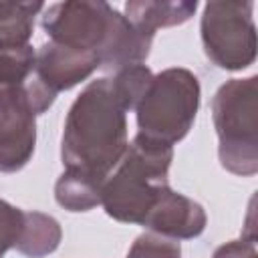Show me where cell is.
<instances>
[{"label":"cell","mask_w":258,"mask_h":258,"mask_svg":"<svg viewBox=\"0 0 258 258\" xmlns=\"http://www.w3.org/2000/svg\"><path fill=\"white\" fill-rule=\"evenodd\" d=\"M40 24L52 42L95 52L109 71L143 64L155 36L101 0L54 2L44 6Z\"/></svg>","instance_id":"obj_2"},{"label":"cell","mask_w":258,"mask_h":258,"mask_svg":"<svg viewBox=\"0 0 258 258\" xmlns=\"http://www.w3.org/2000/svg\"><path fill=\"white\" fill-rule=\"evenodd\" d=\"M36 50L26 44L22 48L0 50V99L28 95L36 115L46 113L56 95L46 91L34 75Z\"/></svg>","instance_id":"obj_9"},{"label":"cell","mask_w":258,"mask_h":258,"mask_svg":"<svg viewBox=\"0 0 258 258\" xmlns=\"http://www.w3.org/2000/svg\"><path fill=\"white\" fill-rule=\"evenodd\" d=\"M36 113L28 95L0 99V173L20 171L34 155Z\"/></svg>","instance_id":"obj_7"},{"label":"cell","mask_w":258,"mask_h":258,"mask_svg":"<svg viewBox=\"0 0 258 258\" xmlns=\"http://www.w3.org/2000/svg\"><path fill=\"white\" fill-rule=\"evenodd\" d=\"M101 187L103 181L64 169L54 183V200L69 212H89L101 206Z\"/></svg>","instance_id":"obj_14"},{"label":"cell","mask_w":258,"mask_h":258,"mask_svg":"<svg viewBox=\"0 0 258 258\" xmlns=\"http://www.w3.org/2000/svg\"><path fill=\"white\" fill-rule=\"evenodd\" d=\"M212 258H258L254 228L248 224V226H246V234H242V238L230 240V242L222 244V246L214 252Z\"/></svg>","instance_id":"obj_18"},{"label":"cell","mask_w":258,"mask_h":258,"mask_svg":"<svg viewBox=\"0 0 258 258\" xmlns=\"http://www.w3.org/2000/svg\"><path fill=\"white\" fill-rule=\"evenodd\" d=\"M198 10L194 0H129L125 16L139 28L155 34L159 28H169L187 22Z\"/></svg>","instance_id":"obj_11"},{"label":"cell","mask_w":258,"mask_h":258,"mask_svg":"<svg viewBox=\"0 0 258 258\" xmlns=\"http://www.w3.org/2000/svg\"><path fill=\"white\" fill-rule=\"evenodd\" d=\"M173 147L135 135L123 157L105 177L101 206L121 224L143 226L149 212L169 189V165Z\"/></svg>","instance_id":"obj_3"},{"label":"cell","mask_w":258,"mask_h":258,"mask_svg":"<svg viewBox=\"0 0 258 258\" xmlns=\"http://www.w3.org/2000/svg\"><path fill=\"white\" fill-rule=\"evenodd\" d=\"M151 79H153V73L145 64L123 67V69L115 71V75L111 77V81L115 85V91L119 93L127 111H135V107L139 105V101H141L145 89L149 87Z\"/></svg>","instance_id":"obj_15"},{"label":"cell","mask_w":258,"mask_h":258,"mask_svg":"<svg viewBox=\"0 0 258 258\" xmlns=\"http://www.w3.org/2000/svg\"><path fill=\"white\" fill-rule=\"evenodd\" d=\"M62 238V230L56 218L42 212H26L24 230L16 250L26 258H42L52 254Z\"/></svg>","instance_id":"obj_13"},{"label":"cell","mask_w":258,"mask_h":258,"mask_svg":"<svg viewBox=\"0 0 258 258\" xmlns=\"http://www.w3.org/2000/svg\"><path fill=\"white\" fill-rule=\"evenodd\" d=\"M99 67L101 62L95 52L48 40L36 50L34 75L46 91L58 95L89 79Z\"/></svg>","instance_id":"obj_8"},{"label":"cell","mask_w":258,"mask_h":258,"mask_svg":"<svg viewBox=\"0 0 258 258\" xmlns=\"http://www.w3.org/2000/svg\"><path fill=\"white\" fill-rule=\"evenodd\" d=\"M24 222L26 210H20L10 202L0 200V258H4L10 248H16L24 230Z\"/></svg>","instance_id":"obj_17"},{"label":"cell","mask_w":258,"mask_h":258,"mask_svg":"<svg viewBox=\"0 0 258 258\" xmlns=\"http://www.w3.org/2000/svg\"><path fill=\"white\" fill-rule=\"evenodd\" d=\"M40 10H44L42 2L0 0V50L26 46Z\"/></svg>","instance_id":"obj_12"},{"label":"cell","mask_w":258,"mask_h":258,"mask_svg":"<svg viewBox=\"0 0 258 258\" xmlns=\"http://www.w3.org/2000/svg\"><path fill=\"white\" fill-rule=\"evenodd\" d=\"M200 93L198 77L183 67H171L153 75L135 107L137 135L167 147L179 143L196 121Z\"/></svg>","instance_id":"obj_5"},{"label":"cell","mask_w":258,"mask_h":258,"mask_svg":"<svg viewBox=\"0 0 258 258\" xmlns=\"http://www.w3.org/2000/svg\"><path fill=\"white\" fill-rule=\"evenodd\" d=\"M125 258H181V246L177 240L157 232H143L135 238Z\"/></svg>","instance_id":"obj_16"},{"label":"cell","mask_w":258,"mask_h":258,"mask_svg":"<svg viewBox=\"0 0 258 258\" xmlns=\"http://www.w3.org/2000/svg\"><path fill=\"white\" fill-rule=\"evenodd\" d=\"M254 2H208L202 12L200 34L212 64L242 71L256 60Z\"/></svg>","instance_id":"obj_6"},{"label":"cell","mask_w":258,"mask_h":258,"mask_svg":"<svg viewBox=\"0 0 258 258\" xmlns=\"http://www.w3.org/2000/svg\"><path fill=\"white\" fill-rule=\"evenodd\" d=\"M127 113L111 77L91 81L64 119L60 137L64 169L105 181L129 145Z\"/></svg>","instance_id":"obj_1"},{"label":"cell","mask_w":258,"mask_h":258,"mask_svg":"<svg viewBox=\"0 0 258 258\" xmlns=\"http://www.w3.org/2000/svg\"><path fill=\"white\" fill-rule=\"evenodd\" d=\"M206 224L208 216L204 206L169 187L149 212L143 226L149 228V232L173 240H194L206 230Z\"/></svg>","instance_id":"obj_10"},{"label":"cell","mask_w":258,"mask_h":258,"mask_svg":"<svg viewBox=\"0 0 258 258\" xmlns=\"http://www.w3.org/2000/svg\"><path fill=\"white\" fill-rule=\"evenodd\" d=\"M220 165L242 177L258 171V77L226 81L212 99Z\"/></svg>","instance_id":"obj_4"}]
</instances>
